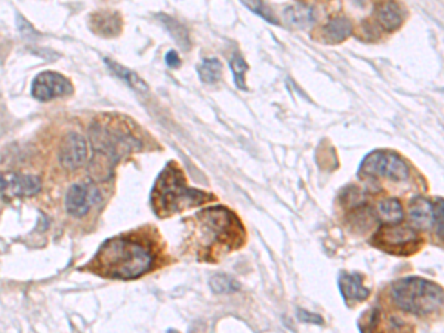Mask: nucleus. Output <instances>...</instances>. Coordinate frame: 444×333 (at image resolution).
Instances as JSON below:
<instances>
[{
	"label": "nucleus",
	"mask_w": 444,
	"mask_h": 333,
	"mask_svg": "<svg viewBox=\"0 0 444 333\" xmlns=\"http://www.w3.org/2000/svg\"><path fill=\"white\" fill-rule=\"evenodd\" d=\"M94 21V30L104 36H114L120 30V19L114 14H98L92 17Z\"/></svg>",
	"instance_id": "nucleus-19"
},
{
	"label": "nucleus",
	"mask_w": 444,
	"mask_h": 333,
	"mask_svg": "<svg viewBox=\"0 0 444 333\" xmlns=\"http://www.w3.org/2000/svg\"><path fill=\"white\" fill-rule=\"evenodd\" d=\"M230 65H231V70H233L235 86L240 87V89H246V85H244L246 83V73H248L249 67L243 60V56L239 54H234L231 61H230Z\"/></svg>",
	"instance_id": "nucleus-21"
},
{
	"label": "nucleus",
	"mask_w": 444,
	"mask_h": 333,
	"mask_svg": "<svg viewBox=\"0 0 444 333\" xmlns=\"http://www.w3.org/2000/svg\"><path fill=\"white\" fill-rule=\"evenodd\" d=\"M352 32V25L347 18H333L323 27V37L329 43H339L345 41Z\"/></svg>",
	"instance_id": "nucleus-13"
},
{
	"label": "nucleus",
	"mask_w": 444,
	"mask_h": 333,
	"mask_svg": "<svg viewBox=\"0 0 444 333\" xmlns=\"http://www.w3.org/2000/svg\"><path fill=\"white\" fill-rule=\"evenodd\" d=\"M434 224H437V236L443 239V200L440 199L438 203H436V219Z\"/></svg>",
	"instance_id": "nucleus-25"
},
{
	"label": "nucleus",
	"mask_w": 444,
	"mask_h": 333,
	"mask_svg": "<svg viewBox=\"0 0 444 333\" xmlns=\"http://www.w3.org/2000/svg\"><path fill=\"white\" fill-rule=\"evenodd\" d=\"M163 19H165V25L167 27V30H169L172 37L182 46V49H185L187 51V49L190 47V42H189V33L185 32V28L180 23L173 21V19H171V18L163 17Z\"/></svg>",
	"instance_id": "nucleus-22"
},
{
	"label": "nucleus",
	"mask_w": 444,
	"mask_h": 333,
	"mask_svg": "<svg viewBox=\"0 0 444 333\" xmlns=\"http://www.w3.org/2000/svg\"><path fill=\"white\" fill-rule=\"evenodd\" d=\"M242 2L248 6L251 11H253L256 15H261L264 19H266V21H270V23H275L273 12H270V9L264 5L262 0H242Z\"/></svg>",
	"instance_id": "nucleus-23"
},
{
	"label": "nucleus",
	"mask_w": 444,
	"mask_h": 333,
	"mask_svg": "<svg viewBox=\"0 0 444 333\" xmlns=\"http://www.w3.org/2000/svg\"><path fill=\"white\" fill-rule=\"evenodd\" d=\"M87 145L82 135L67 133L59 145V162L65 169H78L86 162Z\"/></svg>",
	"instance_id": "nucleus-10"
},
{
	"label": "nucleus",
	"mask_w": 444,
	"mask_h": 333,
	"mask_svg": "<svg viewBox=\"0 0 444 333\" xmlns=\"http://www.w3.org/2000/svg\"><path fill=\"white\" fill-rule=\"evenodd\" d=\"M419 241V234L413 228L396 224L382 225L372 240L374 246L392 253H412Z\"/></svg>",
	"instance_id": "nucleus-5"
},
{
	"label": "nucleus",
	"mask_w": 444,
	"mask_h": 333,
	"mask_svg": "<svg viewBox=\"0 0 444 333\" xmlns=\"http://www.w3.org/2000/svg\"><path fill=\"white\" fill-rule=\"evenodd\" d=\"M209 285L215 293H233L240 289L239 281L234 280L229 274L222 272L215 274L213 277H211Z\"/></svg>",
	"instance_id": "nucleus-20"
},
{
	"label": "nucleus",
	"mask_w": 444,
	"mask_h": 333,
	"mask_svg": "<svg viewBox=\"0 0 444 333\" xmlns=\"http://www.w3.org/2000/svg\"><path fill=\"white\" fill-rule=\"evenodd\" d=\"M410 219L419 228L432 227L436 219V204H431L423 197L413 199L410 203Z\"/></svg>",
	"instance_id": "nucleus-12"
},
{
	"label": "nucleus",
	"mask_w": 444,
	"mask_h": 333,
	"mask_svg": "<svg viewBox=\"0 0 444 333\" xmlns=\"http://www.w3.org/2000/svg\"><path fill=\"white\" fill-rule=\"evenodd\" d=\"M166 64L169 65L171 68H176V67H180L181 61H180V56H178V54L175 51H171V52H167L166 55Z\"/></svg>",
	"instance_id": "nucleus-27"
},
{
	"label": "nucleus",
	"mask_w": 444,
	"mask_h": 333,
	"mask_svg": "<svg viewBox=\"0 0 444 333\" xmlns=\"http://www.w3.org/2000/svg\"><path fill=\"white\" fill-rule=\"evenodd\" d=\"M105 64L110 67V70L113 72V74H116L118 79H122L125 83L132 86L134 89L140 91V92H147L148 91V86L145 85V82L136 73L127 70V68H125L120 64H117V63H114L112 60H108V58H105Z\"/></svg>",
	"instance_id": "nucleus-16"
},
{
	"label": "nucleus",
	"mask_w": 444,
	"mask_h": 333,
	"mask_svg": "<svg viewBox=\"0 0 444 333\" xmlns=\"http://www.w3.org/2000/svg\"><path fill=\"white\" fill-rule=\"evenodd\" d=\"M378 212L381 219L387 224H399L404 217L403 206L397 199L382 200L378 204Z\"/></svg>",
	"instance_id": "nucleus-17"
},
{
	"label": "nucleus",
	"mask_w": 444,
	"mask_h": 333,
	"mask_svg": "<svg viewBox=\"0 0 444 333\" xmlns=\"http://www.w3.org/2000/svg\"><path fill=\"white\" fill-rule=\"evenodd\" d=\"M391 297L397 307L414 316H428L443 305V289L421 277H406L396 281Z\"/></svg>",
	"instance_id": "nucleus-3"
},
{
	"label": "nucleus",
	"mask_w": 444,
	"mask_h": 333,
	"mask_svg": "<svg viewBox=\"0 0 444 333\" xmlns=\"http://www.w3.org/2000/svg\"><path fill=\"white\" fill-rule=\"evenodd\" d=\"M153 253L142 243L127 237L107 240L94 258L95 270L103 276L120 280L141 277L153 267Z\"/></svg>",
	"instance_id": "nucleus-1"
},
{
	"label": "nucleus",
	"mask_w": 444,
	"mask_h": 333,
	"mask_svg": "<svg viewBox=\"0 0 444 333\" xmlns=\"http://www.w3.org/2000/svg\"><path fill=\"white\" fill-rule=\"evenodd\" d=\"M222 64L216 58H206L199 65V77L206 85H213L221 79Z\"/></svg>",
	"instance_id": "nucleus-18"
},
{
	"label": "nucleus",
	"mask_w": 444,
	"mask_h": 333,
	"mask_svg": "<svg viewBox=\"0 0 444 333\" xmlns=\"http://www.w3.org/2000/svg\"><path fill=\"white\" fill-rule=\"evenodd\" d=\"M338 283L342 297L348 305L366 301L370 295V289L364 286L360 272H341Z\"/></svg>",
	"instance_id": "nucleus-11"
},
{
	"label": "nucleus",
	"mask_w": 444,
	"mask_h": 333,
	"mask_svg": "<svg viewBox=\"0 0 444 333\" xmlns=\"http://www.w3.org/2000/svg\"><path fill=\"white\" fill-rule=\"evenodd\" d=\"M378 19L383 28L387 30H396L403 23L400 8L394 2H387L378 8Z\"/></svg>",
	"instance_id": "nucleus-15"
},
{
	"label": "nucleus",
	"mask_w": 444,
	"mask_h": 333,
	"mask_svg": "<svg viewBox=\"0 0 444 333\" xmlns=\"http://www.w3.org/2000/svg\"><path fill=\"white\" fill-rule=\"evenodd\" d=\"M197 218L207 233L218 241L225 243L226 248L240 246L244 237V230L231 211L222 206H215L199 212Z\"/></svg>",
	"instance_id": "nucleus-4"
},
{
	"label": "nucleus",
	"mask_w": 444,
	"mask_h": 333,
	"mask_svg": "<svg viewBox=\"0 0 444 333\" xmlns=\"http://www.w3.org/2000/svg\"><path fill=\"white\" fill-rule=\"evenodd\" d=\"M360 172L368 176H385V178L403 181L409 176V168L400 155L391 151H374L363 160Z\"/></svg>",
	"instance_id": "nucleus-6"
},
{
	"label": "nucleus",
	"mask_w": 444,
	"mask_h": 333,
	"mask_svg": "<svg viewBox=\"0 0 444 333\" xmlns=\"http://www.w3.org/2000/svg\"><path fill=\"white\" fill-rule=\"evenodd\" d=\"M213 199L209 193L190 189L181 169L169 163L157 176L151 193V206L157 217L165 218L185 209L200 206Z\"/></svg>",
	"instance_id": "nucleus-2"
},
{
	"label": "nucleus",
	"mask_w": 444,
	"mask_h": 333,
	"mask_svg": "<svg viewBox=\"0 0 444 333\" xmlns=\"http://www.w3.org/2000/svg\"><path fill=\"white\" fill-rule=\"evenodd\" d=\"M364 316H366L369 320H366V325H361L359 329L360 330H373L378 325V319H379V311L378 308H372L369 311L364 312Z\"/></svg>",
	"instance_id": "nucleus-24"
},
{
	"label": "nucleus",
	"mask_w": 444,
	"mask_h": 333,
	"mask_svg": "<svg viewBox=\"0 0 444 333\" xmlns=\"http://www.w3.org/2000/svg\"><path fill=\"white\" fill-rule=\"evenodd\" d=\"M298 316L305 323H314V325H321V323H323L320 316L310 314V312H307L305 310H298Z\"/></svg>",
	"instance_id": "nucleus-26"
},
{
	"label": "nucleus",
	"mask_w": 444,
	"mask_h": 333,
	"mask_svg": "<svg viewBox=\"0 0 444 333\" xmlns=\"http://www.w3.org/2000/svg\"><path fill=\"white\" fill-rule=\"evenodd\" d=\"M42 189L41 180L33 175H23L17 172L0 173V197H33Z\"/></svg>",
	"instance_id": "nucleus-7"
},
{
	"label": "nucleus",
	"mask_w": 444,
	"mask_h": 333,
	"mask_svg": "<svg viewBox=\"0 0 444 333\" xmlns=\"http://www.w3.org/2000/svg\"><path fill=\"white\" fill-rule=\"evenodd\" d=\"M101 200V194L94 184L81 182L70 187L65 197L67 212L76 218H82Z\"/></svg>",
	"instance_id": "nucleus-9"
},
{
	"label": "nucleus",
	"mask_w": 444,
	"mask_h": 333,
	"mask_svg": "<svg viewBox=\"0 0 444 333\" xmlns=\"http://www.w3.org/2000/svg\"><path fill=\"white\" fill-rule=\"evenodd\" d=\"M73 86L63 74L54 72H43L36 76L32 86V94L39 101H52L55 98L70 95Z\"/></svg>",
	"instance_id": "nucleus-8"
},
{
	"label": "nucleus",
	"mask_w": 444,
	"mask_h": 333,
	"mask_svg": "<svg viewBox=\"0 0 444 333\" xmlns=\"http://www.w3.org/2000/svg\"><path fill=\"white\" fill-rule=\"evenodd\" d=\"M284 19L292 27L305 28L314 23V12L305 5H293L284 11Z\"/></svg>",
	"instance_id": "nucleus-14"
}]
</instances>
